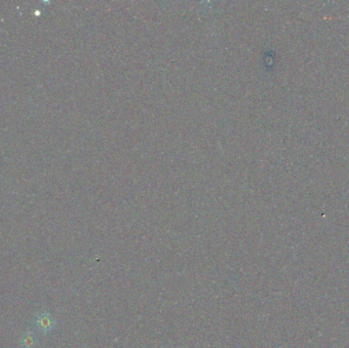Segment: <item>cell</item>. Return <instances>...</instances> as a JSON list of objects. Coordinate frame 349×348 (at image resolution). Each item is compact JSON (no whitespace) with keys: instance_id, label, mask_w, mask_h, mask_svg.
Listing matches in <instances>:
<instances>
[{"instance_id":"1","label":"cell","mask_w":349,"mask_h":348,"mask_svg":"<svg viewBox=\"0 0 349 348\" xmlns=\"http://www.w3.org/2000/svg\"><path fill=\"white\" fill-rule=\"evenodd\" d=\"M36 326H37L38 330L41 331L42 333H48L54 329L55 320L50 313H43L37 316Z\"/></svg>"},{"instance_id":"2","label":"cell","mask_w":349,"mask_h":348,"mask_svg":"<svg viewBox=\"0 0 349 348\" xmlns=\"http://www.w3.org/2000/svg\"><path fill=\"white\" fill-rule=\"evenodd\" d=\"M37 340L33 332L27 331L26 333H24V335L21 339V345L23 348H35Z\"/></svg>"}]
</instances>
